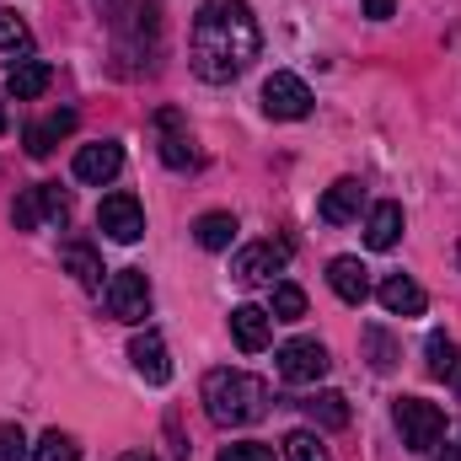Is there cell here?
Wrapping results in <instances>:
<instances>
[{"instance_id":"6da1fadb","label":"cell","mask_w":461,"mask_h":461,"mask_svg":"<svg viewBox=\"0 0 461 461\" xmlns=\"http://www.w3.org/2000/svg\"><path fill=\"white\" fill-rule=\"evenodd\" d=\"M258 16L247 0H204L194 16V43H188V65L199 81L226 86L236 81L252 59H258Z\"/></svg>"},{"instance_id":"7a4b0ae2","label":"cell","mask_w":461,"mask_h":461,"mask_svg":"<svg viewBox=\"0 0 461 461\" xmlns=\"http://www.w3.org/2000/svg\"><path fill=\"white\" fill-rule=\"evenodd\" d=\"M204 408L221 429H241L258 424L268 413V386L247 370H210L204 375Z\"/></svg>"},{"instance_id":"3957f363","label":"cell","mask_w":461,"mask_h":461,"mask_svg":"<svg viewBox=\"0 0 461 461\" xmlns=\"http://www.w3.org/2000/svg\"><path fill=\"white\" fill-rule=\"evenodd\" d=\"M392 424H397L408 451H435L446 440V408L429 402V397H397L392 402Z\"/></svg>"},{"instance_id":"277c9868","label":"cell","mask_w":461,"mask_h":461,"mask_svg":"<svg viewBox=\"0 0 461 461\" xmlns=\"http://www.w3.org/2000/svg\"><path fill=\"white\" fill-rule=\"evenodd\" d=\"M11 221H16V230H38L43 221H70V188H59V183L27 188V194L11 204Z\"/></svg>"},{"instance_id":"5b68a950","label":"cell","mask_w":461,"mask_h":461,"mask_svg":"<svg viewBox=\"0 0 461 461\" xmlns=\"http://www.w3.org/2000/svg\"><path fill=\"white\" fill-rule=\"evenodd\" d=\"M103 301H108V312H113L118 322H145V312H150V279H145V268H118L113 279H108V290H103Z\"/></svg>"},{"instance_id":"8992f818","label":"cell","mask_w":461,"mask_h":461,"mask_svg":"<svg viewBox=\"0 0 461 461\" xmlns=\"http://www.w3.org/2000/svg\"><path fill=\"white\" fill-rule=\"evenodd\" d=\"M263 113L268 118H306L312 113V86L290 70H274L263 81Z\"/></svg>"},{"instance_id":"52a82bcc","label":"cell","mask_w":461,"mask_h":461,"mask_svg":"<svg viewBox=\"0 0 461 461\" xmlns=\"http://www.w3.org/2000/svg\"><path fill=\"white\" fill-rule=\"evenodd\" d=\"M97 226L108 241H140L145 236V210H140V199L134 194H108L103 204H97Z\"/></svg>"},{"instance_id":"ba28073f","label":"cell","mask_w":461,"mask_h":461,"mask_svg":"<svg viewBox=\"0 0 461 461\" xmlns=\"http://www.w3.org/2000/svg\"><path fill=\"white\" fill-rule=\"evenodd\" d=\"M285 263H290V241H252V247L236 252L230 274H236L241 285H268Z\"/></svg>"},{"instance_id":"9c48e42d","label":"cell","mask_w":461,"mask_h":461,"mask_svg":"<svg viewBox=\"0 0 461 461\" xmlns=\"http://www.w3.org/2000/svg\"><path fill=\"white\" fill-rule=\"evenodd\" d=\"M328 348L317 344V339H290V344L279 348V375L285 381H295V386H312V381H322L328 375Z\"/></svg>"},{"instance_id":"30bf717a","label":"cell","mask_w":461,"mask_h":461,"mask_svg":"<svg viewBox=\"0 0 461 461\" xmlns=\"http://www.w3.org/2000/svg\"><path fill=\"white\" fill-rule=\"evenodd\" d=\"M129 365H134V375H140V381H150V386H167V381H172L167 344H161V333H150V328L129 339Z\"/></svg>"},{"instance_id":"8fae6325","label":"cell","mask_w":461,"mask_h":461,"mask_svg":"<svg viewBox=\"0 0 461 461\" xmlns=\"http://www.w3.org/2000/svg\"><path fill=\"white\" fill-rule=\"evenodd\" d=\"M118 167H123L118 140H97V145H81V150H76V183L103 188V183H113L118 177Z\"/></svg>"},{"instance_id":"7c38bea8","label":"cell","mask_w":461,"mask_h":461,"mask_svg":"<svg viewBox=\"0 0 461 461\" xmlns=\"http://www.w3.org/2000/svg\"><path fill=\"white\" fill-rule=\"evenodd\" d=\"M375 301L386 306V317H424V306H429L424 285H413L408 274H386V279L375 285Z\"/></svg>"},{"instance_id":"4fadbf2b","label":"cell","mask_w":461,"mask_h":461,"mask_svg":"<svg viewBox=\"0 0 461 461\" xmlns=\"http://www.w3.org/2000/svg\"><path fill=\"white\" fill-rule=\"evenodd\" d=\"M328 285H333V295L344 301V306H365L375 290H370V268L359 263V258H333L328 263Z\"/></svg>"},{"instance_id":"5bb4252c","label":"cell","mask_w":461,"mask_h":461,"mask_svg":"<svg viewBox=\"0 0 461 461\" xmlns=\"http://www.w3.org/2000/svg\"><path fill=\"white\" fill-rule=\"evenodd\" d=\"M156 140H161V161L167 167H194V140H188V123H183L177 108L156 113Z\"/></svg>"},{"instance_id":"9a60e30c","label":"cell","mask_w":461,"mask_h":461,"mask_svg":"<svg viewBox=\"0 0 461 461\" xmlns=\"http://www.w3.org/2000/svg\"><path fill=\"white\" fill-rule=\"evenodd\" d=\"M230 339L247 348V354H258V348H268V339H274V317L263 306H236L230 312Z\"/></svg>"},{"instance_id":"2e32d148","label":"cell","mask_w":461,"mask_h":461,"mask_svg":"<svg viewBox=\"0 0 461 461\" xmlns=\"http://www.w3.org/2000/svg\"><path fill=\"white\" fill-rule=\"evenodd\" d=\"M359 204H365V188L354 183V177H339L328 194H322V204H317V215L328 221V226H348L354 215H359Z\"/></svg>"},{"instance_id":"e0dca14e","label":"cell","mask_w":461,"mask_h":461,"mask_svg":"<svg viewBox=\"0 0 461 461\" xmlns=\"http://www.w3.org/2000/svg\"><path fill=\"white\" fill-rule=\"evenodd\" d=\"M49 81H54V70H49L43 59H22V65H11V76H5V97L32 103V97L49 92Z\"/></svg>"},{"instance_id":"ac0fdd59","label":"cell","mask_w":461,"mask_h":461,"mask_svg":"<svg viewBox=\"0 0 461 461\" xmlns=\"http://www.w3.org/2000/svg\"><path fill=\"white\" fill-rule=\"evenodd\" d=\"M397 236H402V204L381 199L370 210V221H365V247L370 252H386V247H397Z\"/></svg>"},{"instance_id":"d6986e66","label":"cell","mask_w":461,"mask_h":461,"mask_svg":"<svg viewBox=\"0 0 461 461\" xmlns=\"http://www.w3.org/2000/svg\"><path fill=\"white\" fill-rule=\"evenodd\" d=\"M70 129H76V113H70V108H59V113H49L43 123H32V129H27V156H38V161L54 156V145H59Z\"/></svg>"},{"instance_id":"ffe728a7","label":"cell","mask_w":461,"mask_h":461,"mask_svg":"<svg viewBox=\"0 0 461 461\" xmlns=\"http://www.w3.org/2000/svg\"><path fill=\"white\" fill-rule=\"evenodd\" d=\"M32 54V27L16 11H0V65H22Z\"/></svg>"},{"instance_id":"44dd1931","label":"cell","mask_w":461,"mask_h":461,"mask_svg":"<svg viewBox=\"0 0 461 461\" xmlns=\"http://www.w3.org/2000/svg\"><path fill=\"white\" fill-rule=\"evenodd\" d=\"M301 408H306V419H312L317 429H344L348 424V397L344 392H312Z\"/></svg>"},{"instance_id":"7402d4cb","label":"cell","mask_w":461,"mask_h":461,"mask_svg":"<svg viewBox=\"0 0 461 461\" xmlns=\"http://www.w3.org/2000/svg\"><path fill=\"white\" fill-rule=\"evenodd\" d=\"M194 236H199V247H204V252H226L230 241H236V215L210 210V215H199V221H194Z\"/></svg>"},{"instance_id":"603a6c76","label":"cell","mask_w":461,"mask_h":461,"mask_svg":"<svg viewBox=\"0 0 461 461\" xmlns=\"http://www.w3.org/2000/svg\"><path fill=\"white\" fill-rule=\"evenodd\" d=\"M424 370L435 375V381H451L461 370V354H456V344L446 339V333H429V344H424Z\"/></svg>"},{"instance_id":"cb8c5ba5","label":"cell","mask_w":461,"mask_h":461,"mask_svg":"<svg viewBox=\"0 0 461 461\" xmlns=\"http://www.w3.org/2000/svg\"><path fill=\"white\" fill-rule=\"evenodd\" d=\"M59 268H65V274H76L81 285H97V279H103V263H97V252H92L86 241L59 247Z\"/></svg>"},{"instance_id":"d4e9b609","label":"cell","mask_w":461,"mask_h":461,"mask_svg":"<svg viewBox=\"0 0 461 461\" xmlns=\"http://www.w3.org/2000/svg\"><path fill=\"white\" fill-rule=\"evenodd\" d=\"M268 317H274V322H301V317H306V290H301V285H274Z\"/></svg>"},{"instance_id":"484cf974","label":"cell","mask_w":461,"mask_h":461,"mask_svg":"<svg viewBox=\"0 0 461 461\" xmlns=\"http://www.w3.org/2000/svg\"><path fill=\"white\" fill-rule=\"evenodd\" d=\"M365 354H370V370H381V375L397 370V359H402V348L386 328H365Z\"/></svg>"},{"instance_id":"4316f807","label":"cell","mask_w":461,"mask_h":461,"mask_svg":"<svg viewBox=\"0 0 461 461\" xmlns=\"http://www.w3.org/2000/svg\"><path fill=\"white\" fill-rule=\"evenodd\" d=\"M32 461H81V446L65 429H43L38 446H32Z\"/></svg>"},{"instance_id":"83f0119b","label":"cell","mask_w":461,"mask_h":461,"mask_svg":"<svg viewBox=\"0 0 461 461\" xmlns=\"http://www.w3.org/2000/svg\"><path fill=\"white\" fill-rule=\"evenodd\" d=\"M285 461H333V456H328V446H322L317 429H295L285 440Z\"/></svg>"},{"instance_id":"f1b7e54d","label":"cell","mask_w":461,"mask_h":461,"mask_svg":"<svg viewBox=\"0 0 461 461\" xmlns=\"http://www.w3.org/2000/svg\"><path fill=\"white\" fill-rule=\"evenodd\" d=\"M27 435H22V424H0V461H27Z\"/></svg>"},{"instance_id":"f546056e","label":"cell","mask_w":461,"mask_h":461,"mask_svg":"<svg viewBox=\"0 0 461 461\" xmlns=\"http://www.w3.org/2000/svg\"><path fill=\"white\" fill-rule=\"evenodd\" d=\"M221 461H274V446H263V440H236L221 451Z\"/></svg>"},{"instance_id":"4dcf8cb0","label":"cell","mask_w":461,"mask_h":461,"mask_svg":"<svg viewBox=\"0 0 461 461\" xmlns=\"http://www.w3.org/2000/svg\"><path fill=\"white\" fill-rule=\"evenodd\" d=\"M392 11H397V5H392V0H365V16H375V22H386V16H392Z\"/></svg>"},{"instance_id":"1f68e13d","label":"cell","mask_w":461,"mask_h":461,"mask_svg":"<svg viewBox=\"0 0 461 461\" xmlns=\"http://www.w3.org/2000/svg\"><path fill=\"white\" fill-rule=\"evenodd\" d=\"M435 461H461V446H446V451H440Z\"/></svg>"},{"instance_id":"d6a6232c","label":"cell","mask_w":461,"mask_h":461,"mask_svg":"<svg viewBox=\"0 0 461 461\" xmlns=\"http://www.w3.org/2000/svg\"><path fill=\"white\" fill-rule=\"evenodd\" d=\"M123 461H156V456H150V451H129Z\"/></svg>"},{"instance_id":"836d02e7","label":"cell","mask_w":461,"mask_h":461,"mask_svg":"<svg viewBox=\"0 0 461 461\" xmlns=\"http://www.w3.org/2000/svg\"><path fill=\"white\" fill-rule=\"evenodd\" d=\"M5 129H11V118H5V103H0V134H5Z\"/></svg>"}]
</instances>
